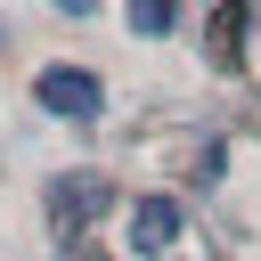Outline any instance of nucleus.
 <instances>
[{
  "label": "nucleus",
  "instance_id": "1",
  "mask_svg": "<svg viewBox=\"0 0 261 261\" xmlns=\"http://www.w3.org/2000/svg\"><path fill=\"white\" fill-rule=\"evenodd\" d=\"M33 98H41L49 114H65V122H90V114L106 106V90H98V73H82V65H41V82H33Z\"/></svg>",
  "mask_w": 261,
  "mask_h": 261
},
{
  "label": "nucleus",
  "instance_id": "2",
  "mask_svg": "<svg viewBox=\"0 0 261 261\" xmlns=\"http://www.w3.org/2000/svg\"><path fill=\"white\" fill-rule=\"evenodd\" d=\"M122 245H130V261H163V253L179 245V204H171V196H139Z\"/></svg>",
  "mask_w": 261,
  "mask_h": 261
},
{
  "label": "nucleus",
  "instance_id": "3",
  "mask_svg": "<svg viewBox=\"0 0 261 261\" xmlns=\"http://www.w3.org/2000/svg\"><path fill=\"white\" fill-rule=\"evenodd\" d=\"M171 16H179L171 0H139L130 8V33H171Z\"/></svg>",
  "mask_w": 261,
  "mask_h": 261
}]
</instances>
